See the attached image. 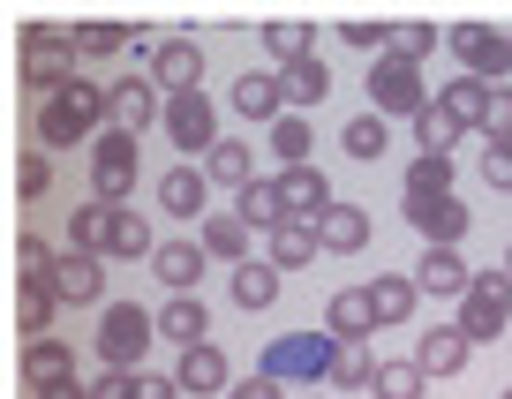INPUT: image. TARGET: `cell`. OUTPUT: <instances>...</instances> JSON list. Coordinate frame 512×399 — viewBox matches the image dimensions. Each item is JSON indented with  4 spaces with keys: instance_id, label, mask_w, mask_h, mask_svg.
<instances>
[{
    "instance_id": "1",
    "label": "cell",
    "mask_w": 512,
    "mask_h": 399,
    "mask_svg": "<svg viewBox=\"0 0 512 399\" xmlns=\"http://www.w3.org/2000/svg\"><path fill=\"white\" fill-rule=\"evenodd\" d=\"M98 128H113V91H98L91 76H68L61 91L38 98V113H31L38 151H76V144H98Z\"/></svg>"
},
{
    "instance_id": "2",
    "label": "cell",
    "mask_w": 512,
    "mask_h": 399,
    "mask_svg": "<svg viewBox=\"0 0 512 399\" xmlns=\"http://www.w3.org/2000/svg\"><path fill=\"white\" fill-rule=\"evenodd\" d=\"M332 362H339V339L332 332H279L256 369L279 377V384H332Z\"/></svg>"
},
{
    "instance_id": "3",
    "label": "cell",
    "mask_w": 512,
    "mask_h": 399,
    "mask_svg": "<svg viewBox=\"0 0 512 399\" xmlns=\"http://www.w3.org/2000/svg\"><path fill=\"white\" fill-rule=\"evenodd\" d=\"M151 339H159V317L151 309H136V302H106L98 309V362L106 369H144V354H151Z\"/></svg>"
},
{
    "instance_id": "4",
    "label": "cell",
    "mask_w": 512,
    "mask_h": 399,
    "mask_svg": "<svg viewBox=\"0 0 512 399\" xmlns=\"http://www.w3.org/2000/svg\"><path fill=\"white\" fill-rule=\"evenodd\" d=\"M23 83H31L38 98H53L68 76H76V31H61V23H23Z\"/></svg>"
},
{
    "instance_id": "5",
    "label": "cell",
    "mask_w": 512,
    "mask_h": 399,
    "mask_svg": "<svg viewBox=\"0 0 512 399\" xmlns=\"http://www.w3.org/2000/svg\"><path fill=\"white\" fill-rule=\"evenodd\" d=\"M128 196H136V136H128V128H98V144H91V204L121 211Z\"/></svg>"
},
{
    "instance_id": "6",
    "label": "cell",
    "mask_w": 512,
    "mask_h": 399,
    "mask_svg": "<svg viewBox=\"0 0 512 399\" xmlns=\"http://www.w3.org/2000/svg\"><path fill=\"white\" fill-rule=\"evenodd\" d=\"M430 98H437V91L422 83V68L392 61V53H377V61H369V113H384V121H415Z\"/></svg>"
},
{
    "instance_id": "7",
    "label": "cell",
    "mask_w": 512,
    "mask_h": 399,
    "mask_svg": "<svg viewBox=\"0 0 512 399\" xmlns=\"http://www.w3.org/2000/svg\"><path fill=\"white\" fill-rule=\"evenodd\" d=\"M452 324H460L475 347H482V339H497L512 324V272H475V287L460 294V317H452Z\"/></svg>"
},
{
    "instance_id": "8",
    "label": "cell",
    "mask_w": 512,
    "mask_h": 399,
    "mask_svg": "<svg viewBox=\"0 0 512 399\" xmlns=\"http://www.w3.org/2000/svg\"><path fill=\"white\" fill-rule=\"evenodd\" d=\"M159 128H166V144H174L181 159H204V151L219 144V106H211L204 91H189V98H166Z\"/></svg>"
},
{
    "instance_id": "9",
    "label": "cell",
    "mask_w": 512,
    "mask_h": 399,
    "mask_svg": "<svg viewBox=\"0 0 512 399\" xmlns=\"http://www.w3.org/2000/svg\"><path fill=\"white\" fill-rule=\"evenodd\" d=\"M445 46L460 53V76H482V83H505L512 76V31L460 23V31H445Z\"/></svg>"
},
{
    "instance_id": "10",
    "label": "cell",
    "mask_w": 512,
    "mask_h": 399,
    "mask_svg": "<svg viewBox=\"0 0 512 399\" xmlns=\"http://www.w3.org/2000/svg\"><path fill=\"white\" fill-rule=\"evenodd\" d=\"M53 302L61 309H106V256H83V249H61L53 264Z\"/></svg>"
},
{
    "instance_id": "11",
    "label": "cell",
    "mask_w": 512,
    "mask_h": 399,
    "mask_svg": "<svg viewBox=\"0 0 512 399\" xmlns=\"http://www.w3.org/2000/svg\"><path fill=\"white\" fill-rule=\"evenodd\" d=\"M151 83H159L166 98L204 91V38H159V46H151Z\"/></svg>"
},
{
    "instance_id": "12",
    "label": "cell",
    "mask_w": 512,
    "mask_h": 399,
    "mask_svg": "<svg viewBox=\"0 0 512 399\" xmlns=\"http://www.w3.org/2000/svg\"><path fill=\"white\" fill-rule=\"evenodd\" d=\"M407 226L422 234V249H460L475 219H467L460 196H407Z\"/></svg>"
},
{
    "instance_id": "13",
    "label": "cell",
    "mask_w": 512,
    "mask_h": 399,
    "mask_svg": "<svg viewBox=\"0 0 512 399\" xmlns=\"http://www.w3.org/2000/svg\"><path fill=\"white\" fill-rule=\"evenodd\" d=\"M279 204H287V219H302V226H317L324 211L339 204L332 196V174H324V166H279Z\"/></svg>"
},
{
    "instance_id": "14",
    "label": "cell",
    "mask_w": 512,
    "mask_h": 399,
    "mask_svg": "<svg viewBox=\"0 0 512 399\" xmlns=\"http://www.w3.org/2000/svg\"><path fill=\"white\" fill-rule=\"evenodd\" d=\"M467 354H475V339H467L460 324H430V332L415 339V369H422L430 384H437V377H460Z\"/></svg>"
},
{
    "instance_id": "15",
    "label": "cell",
    "mask_w": 512,
    "mask_h": 399,
    "mask_svg": "<svg viewBox=\"0 0 512 399\" xmlns=\"http://www.w3.org/2000/svg\"><path fill=\"white\" fill-rule=\"evenodd\" d=\"M204 272H211L204 241H159V249H151V279H159L166 294H196Z\"/></svg>"
},
{
    "instance_id": "16",
    "label": "cell",
    "mask_w": 512,
    "mask_h": 399,
    "mask_svg": "<svg viewBox=\"0 0 512 399\" xmlns=\"http://www.w3.org/2000/svg\"><path fill=\"white\" fill-rule=\"evenodd\" d=\"M159 113H166V91L151 76H121L113 83V128L144 136V128H159Z\"/></svg>"
},
{
    "instance_id": "17",
    "label": "cell",
    "mask_w": 512,
    "mask_h": 399,
    "mask_svg": "<svg viewBox=\"0 0 512 399\" xmlns=\"http://www.w3.org/2000/svg\"><path fill=\"white\" fill-rule=\"evenodd\" d=\"M204 204H211V181H204V166H166L159 174V211L166 219H204Z\"/></svg>"
},
{
    "instance_id": "18",
    "label": "cell",
    "mask_w": 512,
    "mask_h": 399,
    "mask_svg": "<svg viewBox=\"0 0 512 399\" xmlns=\"http://www.w3.org/2000/svg\"><path fill=\"white\" fill-rule=\"evenodd\" d=\"M151 317H159V339H174V347H204V339H211V309H204V294H166Z\"/></svg>"
},
{
    "instance_id": "19",
    "label": "cell",
    "mask_w": 512,
    "mask_h": 399,
    "mask_svg": "<svg viewBox=\"0 0 512 399\" xmlns=\"http://www.w3.org/2000/svg\"><path fill=\"white\" fill-rule=\"evenodd\" d=\"M324 332H332L339 347H369V332H377L369 287H339V294H332V309H324Z\"/></svg>"
},
{
    "instance_id": "20",
    "label": "cell",
    "mask_w": 512,
    "mask_h": 399,
    "mask_svg": "<svg viewBox=\"0 0 512 399\" xmlns=\"http://www.w3.org/2000/svg\"><path fill=\"white\" fill-rule=\"evenodd\" d=\"M317 249L324 256H362L369 249V204H332L317 219Z\"/></svg>"
},
{
    "instance_id": "21",
    "label": "cell",
    "mask_w": 512,
    "mask_h": 399,
    "mask_svg": "<svg viewBox=\"0 0 512 399\" xmlns=\"http://www.w3.org/2000/svg\"><path fill=\"white\" fill-rule=\"evenodd\" d=\"M174 384H181L189 399H211V392H226V384H234V369H226V354L204 339V347H181V369H174Z\"/></svg>"
},
{
    "instance_id": "22",
    "label": "cell",
    "mask_w": 512,
    "mask_h": 399,
    "mask_svg": "<svg viewBox=\"0 0 512 399\" xmlns=\"http://www.w3.org/2000/svg\"><path fill=\"white\" fill-rule=\"evenodd\" d=\"M226 106H234L241 121L272 128L279 113H287V91H279V76H234V91H226Z\"/></svg>"
},
{
    "instance_id": "23",
    "label": "cell",
    "mask_w": 512,
    "mask_h": 399,
    "mask_svg": "<svg viewBox=\"0 0 512 399\" xmlns=\"http://www.w3.org/2000/svg\"><path fill=\"white\" fill-rule=\"evenodd\" d=\"M490 91H497V83H482V76H452L445 91H437V106H445L467 136H482V128H490Z\"/></svg>"
},
{
    "instance_id": "24",
    "label": "cell",
    "mask_w": 512,
    "mask_h": 399,
    "mask_svg": "<svg viewBox=\"0 0 512 399\" xmlns=\"http://www.w3.org/2000/svg\"><path fill=\"white\" fill-rule=\"evenodd\" d=\"M234 219L249 226V234H272V226H287V204H279V181L256 174L249 189H234Z\"/></svg>"
},
{
    "instance_id": "25",
    "label": "cell",
    "mask_w": 512,
    "mask_h": 399,
    "mask_svg": "<svg viewBox=\"0 0 512 399\" xmlns=\"http://www.w3.org/2000/svg\"><path fill=\"white\" fill-rule=\"evenodd\" d=\"M279 279L287 272H272V264H264V256H249V264H234V272H226V294H234V309H272L279 302Z\"/></svg>"
},
{
    "instance_id": "26",
    "label": "cell",
    "mask_w": 512,
    "mask_h": 399,
    "mask_svg": "<svg viewBox=\"0 0 512 399\" xmlns=\"http://www.w3.org/2000/svg\"><path fill=\"white\" fill-rule=\"evenodd\" d=\"M309 256H324V249H317V226L287 219V226H272V234H264V264H272V272H302Z\"/></svg>"
},
{
    "instance_id": "27",
    "label": "cell",
    "mask_w": 512,
    "mask_h": 399,
    "mask_svg": "<svg viewBox=\"0 0 512 399\" xmlns=\"http://www.w3.org/2000/svg\"><path fill=\"white\" fill-rule=\"evenodd\" d=\"M415 287H422V294H452V302H460V294L475 287V272L460 264V249H422V264H415Z\"/></svg>"
},
{
    "instance_id": "28",
    "label": "cell",
    "mask_w": 512,
    "mask_h": 399,
    "mask_svg": "<svg viewBox=\"0 0 512 399\" xmlns=\"http://www.w3.org/2000/svg\"><path fill=\"white\" fill-rule=\"evenodd\" d=\"M76 377V354H68V339H31L23 347V384L31 392H46V384H68Z\"/></svg>"
},
{
    "instance_id": "29",
    "label": "cell",
    "mask_w": 512,
    "mask_h": 399,
    "mask_svg": "<svg viewBox=\"0 0 512 399\" xmlns=\"http://www.w3.org/2000/svg\"><path fill=\"white\" fill-rule=\"evenodd\" d=\"M415 302H422L415 272H400V279H369V309H377V332L407 324V317H415Z\"/></svg>"
},
{
    "instance_id": "30",
    "label": "cell",
    "mask_w": 512,
    "mask_h": 399,
    "mask_svg": "<svg viewBox=\"0 0 512 399\" xmlns=\"http://www.w3.org/2000/svg\"><path fill=\"white\" fill-rule=\"evenodd\" d=\"M151 249H159V234H151V219H136V211H113V234H106V256L113 264H151Z\"/></svg>"
},
{
    "instance_id": "31",
    "label": "cell",
    "mask_w": 512,
    "mask_h": 399,
    "mask_svg": "<svg viewBox=\"0 0 512 399\" xmlns=\"http://www.w3.org/2000/svg\"><path fill=\"white\" fill-rule=\"evenodd\" d=\"M279 91H287V113H317L324 98H332V68H324V61L279 68Z\"/></svg>"
},
{
    "instance_id": "32",
    "label": "cell",
    "mask_w": 512,
    "mask_h": 399,
    "mask_svg": "<svg viewBox=\"0 0 512 399\" xmlns=\"http://www.w3.org/2000/svg\"><path fill=\"white\" fill-rule=\"evenodd\" d=\"M204 181H219V189H249V181H256L249 144H241V136H219V144L204 151Z\"/></svg>"
},
{
    "instance_id": "33",
    "label": "cell",
    "mask_w": 512,
    "mask_h": 399,
    "mask_svg": "<svg viewBox=\"0 0 512 399\" xmlns=\"http://www.w3.org/2000/svg\"><path fill=\"white\" fill-rule=\"evenodd\" d=\"M339 151H347L354 166L384 159V151H392V121H384V113H354V121L339 128Z\"/></svg>"
},
{
    "instance_id": "34",
    "label": "cell",
    "mask_w": 512,
    "mask_h": 399,
    "mask_svg": "<svg viewBox=\"0 0 512 399\" xmlns=\"http://www.w3.org/2000/svg\"><path fill=\"white\" fill-rule=\"evenodd\" d=\"M256 38H264V53H272L279 68H302V61H317V53H309V38H317V31H309V23H294V16H272Z\"/></svg>"
},
{
    "instance_id": "35",
    "label": "cell",
    "mask_w": 512,
    "mask_h": 399,
    "mask_svg": "<svg viewBox=\"0 0 512 399\" xmlns=\"http://www.w3.org/2000/svg\"><path fill=\"white\" fill-rule=\"evenodd\" d=\"M272 159L279 166H309V159H317V128H309V113H279V121H272Z\"/></svg>"
},
{
    "instance_id": "36",
    "label": "cell",
    "mask_w": 512,
    "mask_h": 399,
    "mask_svg": "<svg viewBox=\"0 0 512 399\" xmlns=\"http://www.w3.org/2000/svg\"><path fill=\"white\" fill-rule=\"evenodd\" d=\"M53 309H61V302H53L46 279H23V287H16V324H23V339H53Z\"/></svg>"
},
{
    "instance_id": "37",
    "label": "cell",
    "mask_w": 512,
    "mask_h": 399,
    "mask_svg": "<svg viewBox=\"0 0 512 399\" xmlns=\"http://www.w3.org/2000/svg\"><path fill=\"white\" fill-rule=\"evenodd\" d=\"M196 241H204L211 264H249V226H241L234 211H226V219H204V234H196Z\"/></svg>"
},
{
    "instance_id": "38",
    "label": "cell",
    "mask_w": 512,
    "mask_h": 399,
    "mask_svg": "<svg viewBox=\"0 0 512 399\" xmlns=\"http://www.w3.org/2000/svg\"><path fill=\"white\" fill-rule=\"evenodd\" d=\"M460 136H467V128H460V121H452V113H445V106H437V98H430V106H422V113H415V144H422V151H430V159H452V144H460Z\"/></svg>"
},
{
    "instance_id": "39",
    "label": "cell",
    "mask_w": 512,
    "mask_h": 399,
    "mask_svg": "<svg viewBox=\"0 0 512 399\" xmlns=\"http://www.w3.org/2000/svg\"><path fill=\"white\" fill-rule=\"evenodd\" d=\"M445 46V31H437L430 16H415V23H392V61H407V68H422L430 53Z\"/></svg>"
},
{
    "instance_id": "40",
    "label": "cell",
    "mask_w": 512,
    "mask_h": 399,
    "mask_svg": "<svg viewBox=\"0 0 512 399\" xmlns=\"http://www.w3.org/2000/svg\"><path fill=\"white\" fill-rule=\"evenodd\" d=\"M121 46H136V31H128V23H76V61H113V53Z\"/></svg>"
},
{
    "instance_id": "41",
    "label": "cell",
    "mask_w": 512,
    "mask_h": 399,
    "mask_svg": "<svg viewBox=\"0 0 512 399\" xmlns=\"http://www.w3.org/2000/svg\"><path fill=\"white\" fill-rule=\"evenodd\" d=\"M106 234H113V211L106 204H76V211H68V249L106 256Z\"/></svg>"
},
{
    "instance_id": "42",
    "label": "cell",
    "mask_w": 512,
    "mask_h": 399,
    "mask_svg": "<svg viewBox=\"0 0 512 399\" xmlns=\"http://www.w3.org/2000/svg\"><path fill=\"white\" fill-rule=\"evenodd\" d=\"M369 392H377V399H422V392H430V377H422V369H415V354H407V362H377Z\"/></svg>"
},
{
    "instance_id": "43",
    "label": "cell",
    "mask_w": 512,
    "mask_h": 399,
    "mask_svg": "<svg viewBox=\"0 0 512 399\" xmlns=\"http://www.w3.org/2000/svg\"><path fill=\"white\" fill-rule=\"evenodd\" d=\"M339 38H347L354 53H369V61L392 53V23H384V16H347V23H339Z\"/></svg>"
},
{
    "instance_id": "44",
    "label": "cell",
    "mask_w": 512,
    "mask_h": 399,
    "mask_svg": "<svg viewBox=\"0 0 512 399\" xmlns=\"http://www.w3.org/2000/svg\"><path fill=\"white\" fill-rule=\"evenodd\" d=\"M369 377H377V354H369V347H339L332 392H369Z\"/></svg>"
},
{
    "instance_id": "45",
    "label": "cell",
    "mask_w": 512,
    "mask_h": 399,
    "mask_svg": "<svg viewBox=\"0 0 512 399\" xmlns=\"http://www.w3.org/2000/svg\"><path fill=\"white\" fill-rule=\"evenodd\" d=\"M407 196H452V159H430V151H422V159L407 166Z\"/></svg>"
},
{
    "instance_id": "46",
    "label": "cell",
    "mask_w": 512,
    "mask_h": 399,
    "mask_svg": "<svg viewBox=\"0 0 512 399\" xmlns=\"http://www.w3.org/2000/svg\"><path fill=\"white\" fill-rule=\"evenodd\" d=\"M53 264H61V249H53L46 234H23L16 241V272L23 279H53Z\"/></svg>"
},
{
    "instance_id": "47",
    "label": "cell",
    "mask_w": 512,
    "mask_h": 399,
    "mask_svg": "<svg viewBox=\"0 0 512 399\" xmlns=\"http://www.w3.org/2000/svg\"><path fill=\"white\" fill-rule=\"evenodd\" d=\"M16 189L31 196V204L53 189V151H23V159H16Z\"/></svg>"
},
{
    "instance_id": "48",
    "label": "cell",
    "mask_w": 512,
    "mask_h": 399,
    "mask_svg": "<svg viewBox=\"0 0 512 399\" xmlns=\"http://www.w3.org/2000/svg\"><path fill=\"white\" fill-rule=\"evenodd\" d=\"M482 144H512V83L490 91V128H482Z\"/></svg>"
},
{
    "instance_id": "49",
    "label": "cell",
    "mask_w": 512,
    "mask_h": 399,
    "mask_svg": "<svg viewBox=\"0 0 512 399\" xmlns=\"http://www.w3.org/2000/svg\"><path fill=\"white\" fill-rule=\"evenodd\" d=\"M279 392H287V384H279V377H264V369H249V377H234V384H226V399H279Z\"/></svg>"
},
{
    "instance_id": "50",
    "label": "cell",
    "mask_w": 512,
    "mask_h": 399,
    "mask_svg": "<svg viewBox=\"0 0 512 399\" xmlns=\"http://www.w3.org/2000/svg\"><path fill=\"white\" fill-rule=\"evenodd\" d=\"M482 181L512 196V144H490V151H482Z\"/></svg>"
},
{
    "instance_id": "51",
    "label": "cell",
    "mask_w": 512,
    "mask_h": 399,
    "mask_svg": "<svg viewBox=\"0 0 512 399\" xmlns=\"http://www.w3.org/2000/svg\"><path fill=\"white\" fill-rule=\"evenodd\" d=\"M128 399H181V384H174V377H151V369H136V377H128Z\"/></svg>"
},
{
    "instance_id": "52",
    "label": "cell",
    "mask_w": 512,
    "mask_h": 399,
    "mask_svg": "<svg viewBox=\"0 0 512 399\" xmlns=\"http://www.w3.org/2000/svg\"><path fill=\"white\" fill-rule=\"evenodd\" d=\"M83 392H91V399H128V369H106V377H91Z\"/></svg>"
},
{
    "instance_id": "53",
    "label": "cell",
    "mask_w": 512,
    "mask_h": 399,
    "mask_svg": "<svg viewBox=\"0 0 512 399\" xmlns=\"http://www.w3.org/2000/svg\"><path fill=\"white\" fill-rule=\"evenodd\" d=\"M38 399H91V392H83V377H68V384H46Z\"/></svg>"
},
{
    "instance_id": "54",
    "label": "cell",
    "mask_w": 512,
    "mask_h": 399,
    "mask_svg": "<svg viewBox=\"0 0 512 399\" xmlns=\"http://www.w3.org/2000/svg\"><path fill=\"white\" fill-rule=\"evenodd\" d=\"M505 272H512V249H505Z\"/></svg>"
},
{
    "instance_id": "55",
    "label": "cell",
    "mask_w": 512,
    "mask_h": 399,
    "mask_svg": "<svg viewBox=\"0 0 512 399\" xmlns=\"http://www.w3.org/2000/svg\"><path fill=\"white\" fill-rule=\"evenodd\" d=\"M497 399H512V392H497Z\"/></svg>"
}]
</instances>
